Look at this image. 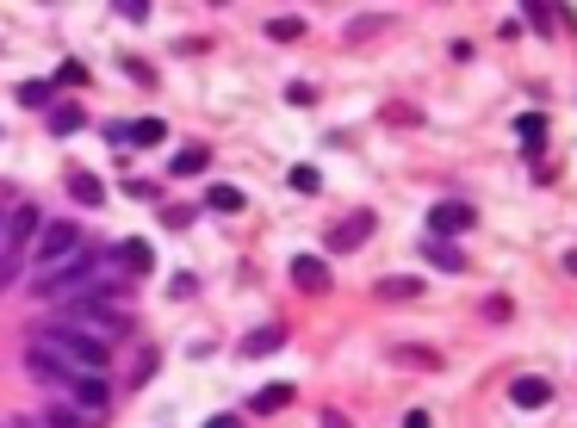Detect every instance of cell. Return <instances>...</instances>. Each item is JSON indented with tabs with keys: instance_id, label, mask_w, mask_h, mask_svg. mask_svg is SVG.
I'll use <instances>...</instances> for the list:
<instances>
[{
	"instance_id": "obj_22",
	"label": "cell",
	"mask_w": 577,
	"mask_h": 428,
	"mask_svg": "<svg viewBox=\"0 0 577 428\" xmlns=\"http://www.w3.org/2000/svg\"><path fill=\"white\" fill-rule=\"evenodd\" d=\"M268 37H279V44H292V37H305V25H299V19H273V25H268Z\"/></svg>"
},
{
	"instance_id": "obj_16",
	"label": "cell",
	"mask_w": 577,
	"mask_h": 428,
	"mask_svg": "<svg viewBox=\"0 0 577 428\" xmlns=\"http://www.w3.org/2000/svg\"><path fill=\"white\" fill-rule=\"evenodd\" d=\"M515 137L528 143V149H541V143H546V118H541V112H521V118H515Z\"/></svg>"
},
{
	"instance_id": "obj_26",
	"label": "cell",
	"mask_w": 577,
	"mask_h": 428,
	"mask_svg": "<svg viewBox=\"0 0 577 428\" xmlns=\"http://www.w3.org/2000/svg\"><path fill=\"white\" fill-rule=\"evenodd\" d=\"M404 428H429V416H422V410H410V416H404Z\"/></svg>"
},
{
	"instance_id": "obj_6",
	"label": "cell",
	"mask_w": 577,
	"mask_h": 428,
	"mask_svg": "<svg viewBox=\"0 0 577 428\" xmlns=\"http://www.w3.org/2000/svg\"><path fill=\"white\" fill-rule=\"evenodd\" d=\"M367 236H373V212H354V217H341L336 230H329V249H360V243H367Z\"/></svg>"
},
{
	"instance_id": "obj_3",
	"label": "cell",
	"mask_w": 577,
	"mask_h": 428,
	"mask_svg": "<svg viewBox=\"0 0 577 428\" xmlns=\"http://www.w3.org/2000/svg\"><path fill=\"white\" fill-rule=\"evenodd\" d=\"M87 249V236H81V230H75V224H44V243H37V261H44V267H56V261H75V254Z\"/></svg>"
},
{
	"instance_id": "obj_19",
	"label": "cell",
	"mask_w": 577,
	"mask_h": 428,
	"mask_svg": "<svg viewBox=\"0 0 577 428\" xmlns=\"http://www.w3.org/2000/svg\"><path fill=\"white\" fill-rule=\"evenodd\" d=\"M50 81H19V106H50Z\"/></svg>"
},
{
	"instance_id": "obj_23",
	"label": "cell",
	"mask_w": 577,
	"mask_h": 428,
	"mask_svg": "<svg viewBox=\"0 0 577 428\" xmlns=\"http://www.w3.org/2000/svg\"><path fill=\"white\" fill-rule=\"evenodd\" d=\"M398 360H410V366H441V354H429V348H398Z\"/></svg>"
},
{
	"instance_id": "obj_1",
	"label": "cell",
	"mask_w": 577,
	"mask_h": 428,
	"mask_svg": "<svg viewBox=\"0 0 577 428\" xmlns=\"http://www.w3.org/2000/svg\"><path fill=\"white\" fill-rule=\"evenodd\" d=\"M56 329H68V335H94V342H118L125 335V317L118 311H100V298H75L63 317H56Z\"/></svg>"
},
{
	"instance_id": "obj_5",
	"label": "cell",
	"mask_w": 577,
	"mask_h": 428,
	"mask_svg": "<svg viewBox=\"0 0 577 428\" xmlns=\"http://www.w3.org/2000/svg\"><path fill=\"white\" fill-rule=\"evenodd\" d=\"M429 230H435V236H460V230H472V205H466V199H441V205H435V212H429Z\"/></svg>"
},
{
	"instance_id": "obj_17",
	"label": "cell",
	"mask_w": 577,
	"mask_h": 428,
	"mask_svg": "<svg viewBox=\"0 0 577 428\" xmlns=\"http://www.w3.org/2000/svg\"><path fill=\"white\" fill-rule=\"evenodd\" d=\"M422 280H410V274H391V280H379V298H416Z\"/></svg>"
},
{
	"instance_id": "obj_21",
	"label": "cell",
	"mask_w": 577,
	"mask_h": 428,
	"mask_svg": "<svg viewBox=\"0 0 577 428\" xmlns=\"http://www.w3.org/2000/svg\"><path fill=\"white\" fill-rule=\"evenodd\" d=\"M19 267H25V254H19V249H6V254H0V292L19 280Z\"/></svg>"
},
{
	"instance_id": "obj_11",
	"label": "cell",
	"mask_w": 577,
	"mask_h": 428,
	"mask_svg": "<svg viewBox=\"0 0 577 428\" xmlns=\"http://www.w3.org/2000/svg\"><path fill=\"white\" fill-rule=\"evenodd\" d=\"M422 261H429V267H441V274H466V254L453 249V243H441V236H435V243H422Z\"/></svg>"
},
{
	"instance_id": "obj_18",
	"label": "cell",
	"mask_w": 577,
	"mask_h": 428,
	"mask_svg": "<svg viewBox=\"0 0 577 428\" xmlns=\"http://www.w3.org/2000/svg\"><path fill=\"white\" fill-rule=\"evenodd\" d=\"M205 205H211V212H242V186H211Z\"/></svg>"
},
{
	"instance_id": "obj_8",
	"label": "cell",
	"mask_w": 577,
	"mask_h": 428,
	"mask_svg": "<svg viewBox=\"0 0 577 428\" xmlns=\"http://www.w3.org/2000/svg\"><path fill=\"white\" fill-rule=\"evenodd\" d=\"M292 285L299 292H329V267L317 254H292Z\"/></svg>"
},
{
	"instance_id": "obj_13",
	"label": "cell",
	"mask_w": 577,
	"mask_h": 428,
	"mask_svg": "<svg viewBox=\"0 0 577 428\" xmlns=\"http://www.w3.org/2000/svg\"><path fill=\"white\" fill-rule=\"evenodd\" d=\"M286 403H292V385H261V392L248 397L255 416H273V410H286Z\"/></svg>"
},
{
	"instance_id": "obj_25",
	"label": "cell",
	"mask_w": 577,
	"mask_h": 428,
	"mask_svg": "<svg viewBox=\"0 0 577 428\" xmlns=\"http://www.w3.org/2000/svg\"><path fill=\"white\" fill-rule=\"evenodd\" d=\"M317 423H323V428H354V423H348V416H341V410H323Z\"/></svg>"
},
{
	"instance_id": "obj_28",
	"label": "cell",
	"mask_w": 577,
	"mask_h": 428,
	"mask_svg": "<svg viewBox=\"0 0 577 428\" xmlns=\"http://www.w3.org/2000/svg\"><path fill=\"white\" fill-rule=\"evenodd\" d=\"M0 428H6V423H0Z\"/></svg>"
},
{
	"instance_id": "obj_27",
	"label": "cell",
	"mask_w": 577,
	"mask_h": 428,
	"mask_svg": "<svg viewBox=\"0 0 577 428\" xmlns=\"http://www.w3.org/2000/svg\"><path fill=\"white\" fill-rule=\"evenodd\" d=\"M205 428H242V423H237V416H211Z\"/></svg>"
},
{
	"instance_id": "obj_14",
	"label": "cell",
	"mask_w": 577,
	"mask_h": 428,
	"mask_svg": "<svg viewBox=\"0 0 577 428\" xmlns=\"http://www.w3.org/2000/svg\"><path fill=\"white\" fill-rule=\"evenodd\" d=\"M81 124H87V112L75 106V100H68V106H50V131H56V137H75Z\"/></svg>"
},
{
	"instance_id": "obj_15",
	"label": "cell",
	"mask_w": 577,
	"mask_h": 428,
	"mask_svg": "<svg viewBox=\"0 0 577 428\" xmlns=\"http://www.w3.org/2000/svg\"><path fill=\"white\" fill-rule=\"evenodd\" d=\"M279 342H286V335H279V329H273V323H268V329H255V335L242 342V354H248V360H261V354H273Z\"/></svg>"
},
{
	"instance_id": "obj_24",
	"label": "cell",
	"mask_w": 577,
	"mask_h": 428,
	"mask_svg": "<svg viewBox=\"0 0 577 428\" xmlns=\"http://www.w3.org/2000/svg\"><path fill=\"white\" fill-rule=\"evenodd\" d=\"M292 186H299V193H317L323 180H317V168H292Z\"/></svg>"
},
{
	"instance_id": "obj_20",
	"label": "cell",
	"mask_w": 577,
	"mask_h": 428,
	"mask_svg": "<svg viewBox=\"0 0 577 428\" xmlns=\"http://www.w3.org/2000/svg\"><path fill=\"white\" fill-rule=\"evenodd\" d=\"M81 423H87V416H81V410H68V403H56V410L44 416V428H81Z\"/></svg>"
},
{
	"instance_id": "obj_10",
	"label": "cell",
	"mask_w": 577,
	"mask_h": 428,
	"mask_svg": "<svg viewBox=\"0 0 577 428\" xmlns=\"http://www.w3.org/2000/svg\"><path fill=\"white\" fill-rule=\"evenodd\" d=\"M112 261H118V267H125L131 280H143V274H156V249H149V243H125V249L112 254Z\"/></svg>"
},
{
	"instance_id": "obj_2",
	"label": "cell",
	"mask_w": 577,
	"mask_h": 428,
	"mask_svg": "<svg viewBox=\"0 0 577 428\" xmlns=\"http://www.w3.org/2000/svg\"><path fill=\"white\" fill-rule=\"evenodd\" d=\"M68 410H81V416H106L112 410V385H106V373H68Z\"/></svg>"
},
{
	"instance_id": "obj_12",
	"label": "cell",
	"mask_w": 577,
	"mask_h": 428,
	"mask_svg": "<svg viewBox=\"0 0 577 428\" xmlns=\"http://www.w3.org/2000/svg\"><path fill=\"white\" fill-rule=\"evenodd\" d=\"M205 162H211V149H205V143H193V149H180V155L168 162V174H174V180H187V174H205Z\"/></svg>"
},
{
	"instance_id": "obj_7",
	"label": "cell",
	"mask_w": 577,
	"mask_h": 428,
	"mask_svg": "<svg viewBox=\"0 0 577 428\" xmlns=\"http://www.w3.org/2000/svg\"><path fill=\"white\" fill-rule=\"evenodd\" d=\"M510 397H515V410H546V403H552V385H546L541 373H521L510 385Z\"/></svg>"
},
{
	"instance_id": "obj_9",
	"label": "cell",
	"mask_w": 577,
	"mask_h": 428,
	"mask_svg": "<svg viewBox=\"0 0 577 428\" xmlns=\"http://www.w3.org/2000/svg\"><path fill=\"white\" fill-rule=\"evenodd\" d=\"M68 199H75V205H87V212H94V205H106L100 174H87V168H68Z\"/></svg>"
},
{
	"instance_id": "obj_4",
	"label": "cell",
	"mask_w": 577,
	"mask_h": 428,
	"mask_svg": "<svg viewBox=\"0 0 577 428\" xmlns=\"http://www.w3.org/2000/svg\"><path fill=\"white\" fill-rule=\"evenodd\" d=\"M25 373H32V379H44V385H56V392L68 385V366H63V354H56V348H50L44 335H37V342H25Z\"/></svg>"
}]
</instances>
